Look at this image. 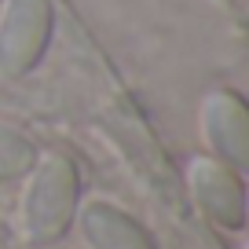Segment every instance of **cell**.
I'll return each mask as SVG.
<instances>
[{
    "label": "cell",
    "mask_w": 249,
    "mask_h": 249,
    "mask_svg": "<svg viewBox=\"0 0 249 249\" xmlns=\"http://www.w3.org/2000/svg\"><path fill=\"white\" fill-rule=\"evenodd\" d=\"M26 176L30 183L22 195V231L33 246H52L73 227L81 209L77 161L62 150H44Z\"/></svg>",
    "instance_id": "1"
},
{
    "label": "cell",
    "mask_w": 249,
    "mask_h": 249,
    "mask_svg": "<svg viewBox=\"0 0 249 249\" xmlns=\"http://www.w3.org/2000/svg\"><path fill=\"white\" fill-rule=\"evenodd\" d=\"M52 26V0H4L0 4V73L26 77L44 59Z\"/></svg>",
    "instance_id": "2"
},
{
    "label": "cell",
    "mask_w": 249,
    "mask_h": 249,
    "mask_svg": "<svg viewBox=\"0 0 249 249\" xmlns=\"http://www.w3.org/2000/svg\"><path fill=\"white\" fill-rule=\"evenodd\" d=\"M187 187L198 213L220 231H242L246 227V183L242 172L216 158H191L187 165Z\"/></svg>",
    "instance_id": "3"
},
{
    "label": "cell",
    "mask_w": 249,
    "mask_h": 249,
    "mask_svg": "<svg viewBox=\"0 0 249 249\" xmlns=\"http://www.w3.org/2000/svg\"><path fill=\"white\" fill-rule=\"evenodd\" d=\"M202 132L213 158L231 169L249 165V107L234 88H216L202 103Z\"/></svg>",
    "instance_id": "4"
},
{
    "label": "cell",
    "mask_w": 249,
    "mask_h": 249,
    "mask_svg": "<svg viewBox=\"0 0 249 249\" xmlns=\"http://www.w3.org/2000/svg\"><path fill=\"white\" fill-rule=\"evenodd\" d=\"M77 224L88 249H158L147 227L114 202H88L77 209Z\"/></svg>",
    "instance_id": "5"
},
{
    "label": "cell",
    "mask_w": 249,
    "mask_h": 249,
    "mask_svg": "<svg viewBox=\"0 0 249 249\" xmlns=\"http://www.w3.org/2000/svg\"><path fill=\"white\" fill-rule=\"evenodd\" d=\"M40 150L33 147V140L11 124H0V183L8 179H22L33 169Z\"/></svg>",
    "instance_id": "6"
},
{
    "label": "cell",
    "mask_w": 249,
    "mask_h": 249,
    "mask_svg": "<svg viewBox=\"0 0 249 249\" xmlns=\"http://www.w3.org/2000/svg\"><path fill=\"white\" fill-rule=\"evenodd\" d=\"M0 4H4V0H0Z\"/></svg>",
    "instance_id": "7"
}]
</instances>
